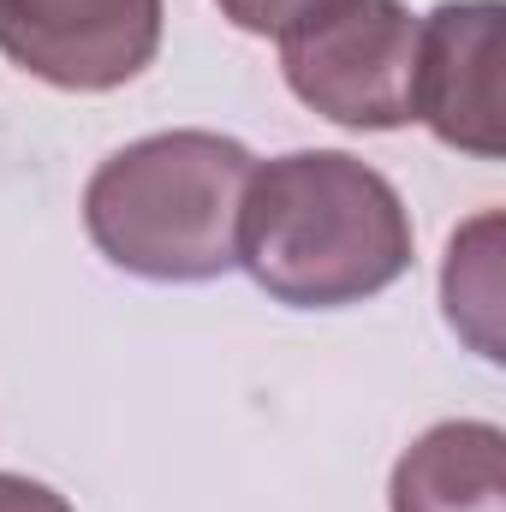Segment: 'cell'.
I'll return each mask as SVG.
<instances>
[{
  "label": "cell",
  "instance_id": "5",
  "mask_svg": "<svg viewBox=\"0 0 506 512\" xmlns=\"http://www.w3.org/2000/svg\"><path fill=\"white\" fill-rule=\"evenodd\" d=\"M501 0H441L417 36V120L447 149L501 161L506 108H501Z\"/></svg>",
  "mask_w": 506,
  "mask_h": 512
},
{
  "label": "cell",
  "instance_id": "9",
  "mask_svg": "<svg viewBox=\"0 0 506 512\" xmlns=\"http://www.w3.org/2000/svg\"><path fill=\"white\" fill-rule=\"evenodd\" d=\"M0 512H72L66 495H54L48 483L36 477H18V471H0Z\"/></svg>",
  "mask_w": 506,
  "mask_h": 512
},
{
  "label": "cell",
  "instance_id": "6",
  "mask_svg": "<svg viewBox=\"0 0 506 512\" xmlns=\"http://www.w3.org/2000/svg\"><path fill=\"white\" fill-rule=\"evenodd\" d=\"M387 512H506L501 423L453 417L423 429L393 465Z\"/></svg>",
  "mask_w": 506,
  "mask_h": 512
},
{
  "label": "cell",
  "instance_id": "8",
  "mask_svg": "<svg viewBox=\"0 0 506 512\" xmlns=\"http://www.w3.org/2000/svg\"><path fill=\"white\" fill-rule=\"evenodd\" d=\"M215 6L245 36H286V30H298L304 18H316V12H328L340 0H215Z\"/></svg>",
  "mask_w": 506,
  "mask_h": 512
},
{
  "label": "cell",
  "instance_id": "7",
  "mask_svg": "<svg viewBox=\"0 0 506 512\" xmlns=\"http://www.w3.org/2000/svg\"><path fill=\"white\" fill-rule=\"evenodd\" d=\"M441 304L453 334L471 340V352H483L489 364H501V215L495 209L453 233L441 262Z\"/></svg>",
  "mask_w": 506,
  "mask_h": 512
},
{
  "label": "cell",
  "instance_id": "2",
  "mask_svg": "<svg viewBox=\"0 0 506 512\" xmlns=\"http://www.w3.org/2000/svg\"><path fill=\"white\" fill-rule=\"evenodd\" d=\"M256 155L221 131H155L84 185V233L120 274L203 286L239 268V209Z\"/></svg>",
  "mask_w": 506,
  "mask_h": 512
},
{
  "label": "cell",
  "instance_id": "3",
  "mask_svg": "<svg viewBox=\"0 0 506 512\" xmlns=\"http://www.w3.org/2000/svg\"><path fill=\"white\" fill-rule=\"evenodd\" d=\"M417 36L405 0H340L280 36L286 90L346 131H399L417 120Z\"/></svg>",
  "mask_w": 506,
  "mask_h": 512
},
{
  "label": "cell",
  "instance_id": "4",
  "mask_svg": "<svg viewBox=\"0 0 506 512\" xmlns=\"http://www.w3.org/2000/svg\"><path fill=\"white\" fill-rule=\"evenodd\" d=\"M161 0H0V54L72 96L131 84L161 48Z\"/></svg>",
  "mask_w": 506,
  "mask_h": 512
},
{
  "label": "cell",
  "instance_id": "1",
  "mask_svg": "<svg viewBox=\"0 0 506 512\" xmlns=\"http://www.w3.org/2000/svg\"><path fill=\"white\" fill-rule=\"evenodd\" d=\"M239 268L286 310H346L411 268V209L346 149L256 161L239 209Z\"/></svg>",
  "mask_w": 506,
  "mask_h": 512
}]
</instances>
